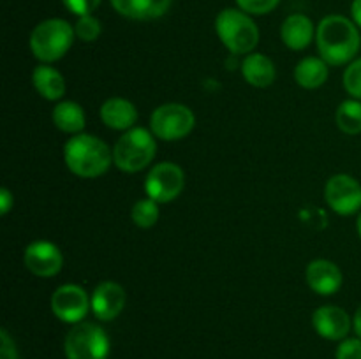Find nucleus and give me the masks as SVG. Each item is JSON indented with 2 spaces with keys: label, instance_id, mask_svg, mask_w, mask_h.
Wrapping results in <instances>:
<instances>
[{
  "label": "nucleus",
  "instance_id": "obj_16",
  "mask_svg": "<svg viewBox=\"0 0 361 359\" xmlns=\"http://www.w3.org/2000/svg\"><path fill=\"white\" fill-rule=\"evenodd\" d=\"M281 37L289 49L302 51V49L309 48L310 42L316 39V27H314L312 20L305 14H291L282 23Z\"/></svg>",
  "mask_w": 361,
  "mask_h": 359
},
{
  "label": "nucleus",
  "instance_id": "obj_5",
  "mask_svg": "<svg viewBox=\"0 0 361 359\" xmlns=\"http://www.w3.org/2000/svg\"><path fill=\"white\" fill-rule=\"evenodd\" d=\"M157 153V143L152 130L133 127L126 130L113 148V164L123 172H140L152 164Z\"/></svg>",
  "mask_w": 361,
  "mask_h": 359
},
{
  "label": "nucleus",
  "instance_id": "obj_22",
  "mask_svg": "<svg viewBox=\"0 0 361 359\" xmlns=\"http://www.w3.org/2000/svg\"><path fill=\"white\" fill-rule=\"evenodd\" d=\"M335 123L348 136L361 134V101L348 99V101L341 102L337 113H335Z\"/></svg>",
  "mask_w": 361,
  "mask_h": 359
},
{
  "label": "nucleus",
  "instance_id": "obj_13",
  "mask_svg": "<svg viewBox=\"0 0 361 359\" xmlns=\"http://www.w3.org/2000/svg\"><path fill=\"white\" fill-rule=\"evenodd\" d=\"M126 289L111 280L101 282V284L94 289L90 298L92 312H94V315L97 317L99 320H104V322L116 319V317L122 313V310L126 308Z\"/></svg>",
  "mask_w": 361,
  "mask_h": 359
},
{
  "label": "nucleus",
  "instance_id": "obj_1",
  "mask_svg": "<svg viewBox=\"0 0 361 359\" xmlns=\"http://www.w3.org/2000/svg\"><path fill=\"white\" fill-rule=\"evenodd\" d=\"M319 56L328 65H349L361 48L358 25L342 14H330L316 28Z\"/></svg>",
  "mask_w": 361,
  "mask_h": 359
},
{
  "label": "nucleus",
  "instance_id": "obj_26",
  "mask_svg": "<svg viewBox=\"0 0 361 359\" xmlns=\"http://www.w3.org/2000/svg\"><path fill=\"white\" fill-rule=\"evenodd\" d=\"M235 2L243 13L250 14V16H263V14L277 9L281 0H235Z\"/></svg>",
  "mask_w": 361,
  "mask_h": 359
},
{
  "label": "nucleus",
  "instance_id": "obj_29",
  "mask_svg": "<svg viewBox=\"0 0 361 359\" xmlns=\"http://www.w3.org/2000/svg\"><path fill=\"white\" fill-rule=\"evenodd\" d=\"M0 359H18V348L6 329L0 331Z\"/></svg>",
  "mask_w": 361,
  "mask_h": 359
},
{
  "label": "nucleus",
  "instance_id": "obj_27",
  "mask_svg": "<svg viewBox=\"0 0 361 359\" xmlns=\"http://www.w3.org/2000/svg\"><path fill=\"white\" fill-rule=\"evenodd\" d=\"M335 359H361V338H344L338 344Z\"/></svg>",
  "mask_w": 361,
  "mask_h": 359
},
{
  "label": "nucleus",
  "instance_id": "obj_24",
  "mask_svg": "<svg viewBox=\"0 0 361 359\" xmlns=\"http://www.w3.org/2000/svg\"><path fill=\"white\" fill-rule=\"evenodd\" d=\"M74 34L80 41L83 42H94L97 41L99 35L102 34V25L94 14H87V16H80L74 23Z\"/></svg>",
  "mask_w": 361,
  "mask_h": 359
},
{
  "label": "nucleus",
  "instance_id": "obj_14",
  "mask_svg": "<svg viewBox=\"0 0 361 359\" xmlns=\"http://www.w3.org/2000/svg\"><path fill=\"white\" fill-rule=\"evenodd\" d=\"M305 280L316 294L331 296L342 287L344 278L337 264L328 259H316L307 266Z\"/></svg>",
  "mask_w": 361,
  "mask_h": 359
},
{
  "label": "nucleus",
  "instance_id": "obj_17",
  "mask_svg": "<svg viewBox=\"0 0 361 359\" xmlns=\"http://www.w3.org/2000/svg\"><path fill=\"white\" fill-rule=\"evenodd\" d=\"M101 120L108 129L129 130L137 122V109L123 97H111L101 106Z\"/></svg>",
  "mask_w": 361,
  "mask_h": 359
},
{
  "label": "nucleus",
  "instance_id": "obj_33",
  "mask_svg": "<svg viewBox=\"0 0 361 359\" xmlns=\"http://www.w3.org/2000/svg\"><path fill=\"white\" fill-rule=\"evenodd\" d=\"M356 229H358V236L361 238V211L358 215V220H356Z\"/></svg>",
  "mask_w": 361,
  "mask_h": 359
},
{
  "label": "nucleus",
  "instance_id": "obj_28",
  "mask_svg": "<svg viewBox=\"0 0 361 359\" xmlns=\"http://www.w3.org/2000/svg\"><path fill=\"white\" fill-rule=\"evenodd\" d=\"M66 9L69 13L80 16H87V14H94V11L101 6L102 0H62Z\"/></svg>",
  "mask_w": 361,
  "mask_h": 359
},
{
  "label": "nucleus",
  "instance_id": "obj_7",
  "mask_svg": "<svg viewBox=\"0 0 361 359\" xmlns=\"http://www.w3.org/2000/svg\"><path fill=\"white\" fill-rule=\"evenodd\" d=\"M196 125L192 109L178 102H168L154 109L150 116V130L162 141H180L189 136Z\"/></svg>",
  "mask_w": 361,
  "mask_h": 359
},
{
  "label": "nucleus",
  "instance_id": "obj_4",
  "mask_svg": "<svg viewBox=\"0 0 361 359\" xmlns=\"http://www.w3.org/2000/svg\"><path fill=\"white\" fill-rule=\"evenodd\" d=\"M215 32L233 55H249L259 42V28L256 21L238 7H228L217 14Z\"/></svg>",
  "mask_w": 361,
  "mask_h": 359
},
{
  "label": "nucleus",
  "instance_id": "obj_6",
  "mask_svg": "<svg viewBox=\"0 0 361 359\" xmlns=\"http://www.w3.org/2000/svg\"><path fill=\"white\" fill-rule=\"evenodd\" d=\"M111 341L108 333L95 322L73 324L63 340L67 359H108Z\"/></svg>",
  "mask_w": 361,
  "mask_h": 359
},
{
  "label": "nucleus",
  "instance_id": "obj_3",
  "mask_svg": "<svg viewBox=\"0 0 361 359\" xmlns=\"http://www.w3.org/2000/svg\"><path fill=\"white\" fill-rule=\"evenodd\" d=\"M76 34L74 27L62 18H48L32 30L28 46L41 63H53L63 58L73 46Z\"/></svg>",
  "mask_w": 361,
  "mask_h": 359
},
{
  "label": "nucleus",
  "instance_id": "obj_10",
  "mask_svg": "<svg viewBox=\"0 0 361 359\" xmlns=\"http://www.w3.org/2000/svg\"><path fill=\"white\" fill-rule=\"evenodd\" d=\"M49 306H51L53 315L67 324L83 322L88 310L92 308L87 291L76 284H63L55 289Z\"/></svg>",
  "mask_w": 361,
  "mask_h": 359
},
{
  "label": "nucleus",
  "instance_id": "obj_11",
  "mask_svg": "<svg viewBox=\"0 0 361 359\" xmlns=\"http://www.w3.org/2000/svg\"><path fill=\"white\" fill-rule=\"evenodd\" d=\"M23 263L27 270L35 277L51 278L62 270L63 256L55 243L37 239L25 248Z\"/></svg>",
  "mask_w": 361,
  "mask_h": 359
},
{
  "label": "nucleus",
  "instance_id": "obj_20",
  "mask_svg": "<svg viewBox=\"0 0 361 359\" xmlns=\"http://www.w3.org/2000/svg\"><path fill=\"white\" fill-rule=\"evenodd\" d=\"M51 120L59 130L66 134H81L87 123V116H85L83 108L74 101H62L53 108Z\"/></svg>",
  "mask_w": 361,
  "mask_h": 359
},
{
  "label": "nucleus",
  "instance_id": "obj_19",
  "mask_svg": "<svg viewBox=\"0 0 361 359\" xmlns=\"http://www.w3.org/2000/svg\"><path fill=\"white\" fill-rule=\"evenodd\" d=\"M32 83L37 94L46 101H60L66 95V80L51 67V63H41L32 73Z\"/></svg>",
  "mask_w": 361,
  "mask_h": 359
},
{
  "label": "nucleus",
  "instance_id": "obj_21",
  "mask_svg": "<svg viewBox=\"0 0 361 359\" xmlns=\"http://www.w3.org/2000/svg\"><path fill=\"white\" fill-rule=\"evenodd\" d=\"M328 63L321 56H307L300 60L295 67L296 83L307 90H316L323 87L328 80Z\"/></svg>",
  "mask_w": 361,
  "mask_h": 359
},
{
  "label": "nucleus",
  "instance_id": "obj_25",
  "mask_svg": "<svg viewBox=\"0 0 361 359\" xmlns=\"http://www.w3.org/2000/svg\"><path fill=\"white\" fill-rule=\"evenodd\" d=\"M344 88L353 99L361 101V56L355 58L344 70Z\"/></svg>",
  "mask_w": 361,
  "mask_h": 359
},
{
  "label": "nucleus",
  "instance_id": "obj_12",
  "mask_svg": "<svg viewBox=\"0 0 361 359\" xmlns=\"http://www.w3.org/2000/svg\"><path fill=\"white\" fill-rule=\"evenodd\" d=\"M312 326L324 340L342 341L351 331L353 319L341 306L324 305L312 313Z\"/></svg>",
  "mask_w": 361,
  "mask_h": 359
},
{
  "label": "nucleus",
  "instance_id": "obj_18",
  "mask_svg": "<svg viewBox=\"0 0 361 359\" xmlns=\"http://www.w3.org/2000/svg\"><path fill=\"white\" fill-rule=\"evenodd\" d=\"M242 76L250 87L267 88L275 81L274 62L263 53H249L242 62Z\"/></svg>",
  "mask_w": 361,
  "mask_h": 359
},
{
  "label": "nucleus",
  "instance_id": "obj_8",
  "mask_svg": "<svg viewBox=\"0 0 361 359\" xmlns=\"http://www.w3.org/2000/svg\"><path fill=\"white\" fill-rule=\"evenodd\" d=\"M185 187V172L175 162H159L145 180V192L147 197L155 203L164 204L175 201Z\"/></svg>",
  "mask_w": 361,
  "mask_h": 359
},
{
  "label": "nucleus",
  "instance_id": "obj_9",
  "mask_svg": "<svg viewBox=\"0 0 361 359\" xmlns=\"http://www.w3.org/2000/svg\"><path fill=\"white\" fill-rule=\"evenodd\" d=\"M324 199L342 217L358 213L361 211V183L345 172L334 175L324 185Z\"/></svg>",
  "mask_w": 361,
  "mask_h": 359
},
{
  "label": "nucleus",
  "instance_id": "obj_2",
  "mask_svg": "<svg viewBox=\"0 0 361 359\" xmlns=\"http://www.w3.org/2000/svg\"><path fill=\"white\" fill-rule=\"evenodd\" d=\"M67 169L80 178H97L113 164V150L92 134H76L63 146Z\"/></svg>",
  "mask_w": 361,
  "mask_h": 359
},
{
  "label": "nucleus",
  "instance_id": "obj_31",
  "mask_svg": "<svg viewBox=\"0 0 361 359\" xmlns=\"http://www.w3.org/2000/svg\"><path fill=\"white\" fill-rule=\"evenodd\" d=\"M351 16H353V21L358 25V28H361V0H353Z\"/></svg>",
  "mask_w": 361,
  "mask_h": 359
},
{
  "label": "nucleus",
  "instance_id": "obj_32",
  "mask_svg": "<svg viewBox=\"0 0 361 359\" xmlns=\"http://www.w3.org/2000/svg\"><path fill=\"white\" fill-rule=\"evenodd\" d=\"M353 329H355L356 336L361 338V305L358 306V310H356L355 317H353Z\"/></svg>",
  "mask_w": 361,
  "mask_h": 359
},
{
  "label": "nucleus",
  "instance_id": "obj_15",
  "mask_svg": "<svg viewBox=\"0 0 361 359\" xmlns=\"http://www.w3.org/2000/svg\"><path fill=\"white\" fill-rule=\"evenodd\" d=\"M120 16L134 21H152L164 16L173 0H109Z\"/></svg>",
  "mask_w": 361,
  "mask_h": 359
},
{
  "label": "nucleus",
  "instance_id": "obj_23",
  "mask_svg": "<svg viewBox=\"0 0 361 359\" xmlns=\"http://www.w3.org/2000/svg\"><path fill=\"white\" fill-rule=\"evenodd\" d=\"M130 218H133L134 225L141 229L154 227L159 220V203H155L150 197L136 201L130 210Z\"/></svg>",
  "mask_w": 361,
  "mask_h": 359
},
{
  "label": "nucleus",
  "instance_id": "obj_30",
  "mask_svg": "<svg viewBox=\"0 0 361 359\" xmlns=\"http://www.w3.org/2000/svg\"><path fill=\"white\" fill-rule=\"evenodd\" d=\"M14 206V196L11 194L9 189H0V213L7 215L11 211V208Z\"/></svg>",
  "mask_w": 361,
  "mask_h": 359
}]
</instances>
